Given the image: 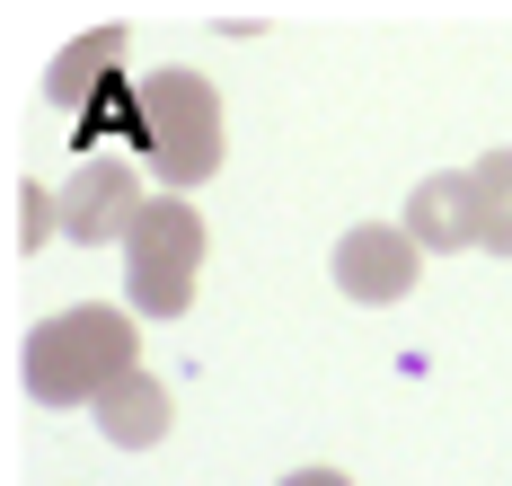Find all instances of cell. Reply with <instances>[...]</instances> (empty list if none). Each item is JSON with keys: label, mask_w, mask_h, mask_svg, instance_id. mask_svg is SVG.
I'll use <instances>...</instances> for the list:
<instances>
[{"label": "cell", "mask_w": 512, "mask_h": 486, "mask_svg": "<svg viewBox=\"0 0 512 486\" xmlns=\"http://www.w3.org/2000/svg\"><path fill=\"white\" fill-rule=\"evenodd\" d=\"M415 274H424V248L407 239V221H398V230H389V221H354V230L336 239V292L362 301V310L407 301Z\"/></svg>", "instance_id": "8992f818"}, {"label": "cell", "mask_w": 512, "mask_h": 486, "mask_svg": "<svg viewBox=\"0 0 512 486\" xmlns=\"http://www.w3.org/2000/svg\"><path fill=\"white\" fill-rule=\"evenodd\" d=\"M168 416H177V407H168V389H159L151 372H124V380L98 398V425H106L115 451H151L159 433H168Z\"/></svg>", "instance_id": "ba28073f"}, {"label": "cell", "mask_w": 512, "mask_h": 486, "mask_svg": "<svg viewBox=\"0 0 512 486\" xmlns=\"http://www.w3.org/2000/svg\"><path fill=\"white\" fill-rule=\"evenodd\" d=\"M407 239L424 257H451V248L477 239V177L468 168H442V177H424L407 195Z\"/></svg>", "instance_id": "52a82bcc"}, {"label": "cell", "mask_w": 512, "mask_h": 486, "mask_svg": "<svg viewBox=\"0 0 512 486\" xmlns=\"http://www.w3.org/2000/svg\"><path fill=\"white\" fill-rule=\"evenodd\" d=\"M204 274V213L186 195H151L142 230L124 239V310L133 319H186Z\"/></svg>", "instance_id": "277c9868"}, {"label": "cell", "mask_w": 512, "mask_h": 486, "mask_svg": "<svg viewBox=\"0 0 512 486\" xmlns=\"http://www.w3.org/2000/svg\"><path fill=\"white\" fill-rule=\"evenodd\" d=\"M133 354H142L133 310L80 301V310H53V319L27 336L18 372H27V398H36V407H98L124 372H142Z\"/></svg>", "instance_id": "6da1fadb"}, {"label": "cell", "mask_w": 512, "mask_h": 486, "mask_svg": "<svg viewBox=\"0 0 512 486\" xmlns=\"http://www.w3.org/2000/svg\"><path fill=\"white\" fill-rule=\"evenodd\" d=\"M142 160L186 195V186H204L212 168H221V89H212L204 71H142Z\"/></svg>", "instance_id": "7a4b0ae2"}, {"label": "cell", "mask_w": 512, "mask_h": 486, "mask_svg": "<svg viewBox=\"0 0 512 486\" xmlns=\"http://www.w3.org/2000/svg\"><path fill=\"white\" fill-rule=\"evenodd\" d=\"M124 54H133L124 27H89L45 71V98L71 115L80 160H98V133H142V80H124Z\"/></svg>", "instance_id": "3957f363"}, {"label": "cell", "mask_w": 512, "mask_h": 486, "mask_svg": "<svg viewBox=\"0 0 512 486\" xmlns=\"http://www.w3.org/2000/svg\"><path fill=\"white\" fill-rule=\"evenodd\" d=\"M468 177H477V248L512 257V151H486Z\"/></svg>", "instance_id": "9c48e42d"}, {"label": "cell", "mask_w": 512, "mask_h": 486, "mask_svg": "<svg viewBox=\"0 0 512 486\" xmlns=\"http://www.w3.org/2000/svg\"><path fill=\"white\" fill-rule=\"evenodd\" d=\"M53 230H62V195H45L36 177L18 186V248H45Z\"/></svg>", "instance_id": "30bf717a"}, {"label": "cell", "mask_w": 512, "mask_h": 486, "mask_svg": "<svg viewBox=\"0 0 512 486\" xmlns=\"http://www.w3.org/2000/svg\"><path fill=\"white\" fill-rule=\"evenodd\" d=\"M142 213H151V195H142V177H133V160L124 151H98V160L71 168V186H62V239H80V248H124L133 230H142Z\"/></svg>", "instance_id": "5b68a950"}, {"label": "cell", "mask_w": 512, "mask_h": 486, "mask_svg": "<svg viewBox=\"0 0 512 486\" xmlns=\"http://www.w3.org/2000/svg\"><path fill=\"white\" fill-rule=\"evenodd\" d=\"M283 486H354V478H345V469H292Z\"/></svg>", "instance_id": "8fae6325"}]
</instances>
